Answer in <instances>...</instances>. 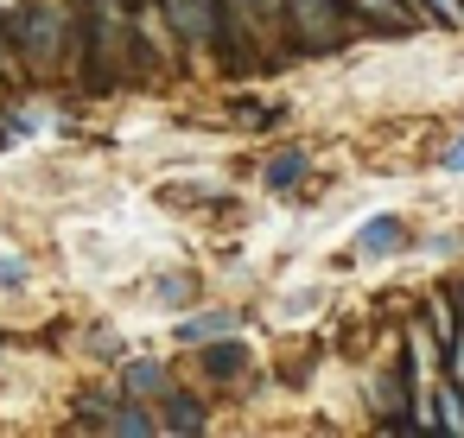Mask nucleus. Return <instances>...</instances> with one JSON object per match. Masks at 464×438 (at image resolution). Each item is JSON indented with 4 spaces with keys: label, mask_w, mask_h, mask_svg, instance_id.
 Listing matches in <instances>:
<instances>
[{
    "label": "nucleus",
    "mask_w": 464,
    "mask_h": 438,
    "mask_svg": "<svg viewBox=\"0 0 464 438\" xmlns=\"http://www.w3.org/2000/svg\"><path fill=\"white\" fill-rule=\"evenodd\" d=\"M350 33H356L350 0H286V39L299 58H331L350 45Z\"/></svg>",
    "instance_id": "nucleus-1"
},
{
    "label": "nucleus",
    "mask_w": 464,
    "mask_h": 438,
    "mask_svg": "<svg viewBox=\"0 0 464 438\" xmlns=\"http://www.w3.org/2000/svg\"><path fill=\"white\" fill-rule=\"evenodd\" d=\"M166 387H172V368L153 362V356H140V362L121 368V394H128V400H160Z\"/></svg>",
    "instance_id": "nucleus-10"
},
{
    "label": "nucleus",
    "mask_w": 464,
    "mask_h": 438,
    "mask_svg": "<svg viewBox=\"0 0 464 438\" xmlns=\"http://www.w3.org/2000/svg\"><path fill=\"white\" fill-rule=\"evenodd\" d=\"M426 400H432V419H439V432H458V438H464V387H458V381H439Z\"/></svg>",
    "instance_id": "nucleus-13"
},
{
    "label": "nucleus",
    "mask_w": 464,
    "mask_h": 438,
    "mask_svg": "<svg viewBox=\"0 0 464 438\" xmlns=\"http://www.w3.org/2000/svg\"><path fill=\"white\" fill-rule=\"evenodd\" d=\"M7 39L20 45L26 64H58L64 58V7L58 0H33V7H20L7 20Z\"/></svg>",
    "instance_id": "nucleus-3"
},
{
    "label": "nucleus",
    "mask_w": 464,
    "mask_h": 438,
    "mask_svg": "<svg viewBox=\"0 0 464 438\" xmlns=\"http://www.w3.org/2000/svg\"><path fill=\"white\" fill-rule=\"evenodd\" d=\"M236 324H242L236 311H204V318H185L179 337H185V343H210V337H236Z\"/></svg>",
    "instance_id": "nucleus-14"
},
{
    "label": "nucleus",
    "mask_w": 464,
    "mask_h": 438,
    "mask_svg": "<svg viewBox=\"0 0 464 438\" xmlns=\"http://www.w3.org/2000/svg\"><path fill=\"white\" fill-rule=\"evenodd\" d=\"M229 14L261 39V33H286V0H229Z\"/></svg>",
    "instance_id": "nucleus-11"
},
{
    "label": "nucleus",
    "mask_w": 464,
    "mask_h": 438,
    "mask_svg": "<svg viewBox=\"0 0 464 438\" xmlns=\"http://www.w3.org/2000/svg\"><path fill=\"white\" fill-rule=\"evenodd\" d=\"M242 368H248V349H242V343H217V349H204V375H210V381H236Z\"/></svg>",
    "instance_id": "nucleus-15"
},
{
    "label": "nucleus",
    "mask_w": 464,
    "mask_h": 438,
    "mask_svg": "<svg viewBox=\"0 0 464 438\" xmlns=\"http://www.w3.org/2000/svg\"><path fill=\"white\" fill-rule=\"evenodd\" d=\"M439 368H445V381H458V387H464V324L445 337V362H439Z\"/></svg>",
    "instance_id": "nucleus-18"
},
{
    "label": "nucleus",
    "mask_w": 464,
    "mask_h": 438,
    "mask_svg": "<svg viewBox=\"0 0 464 438\" xmlns=\"http://www.w3.org/2000/svg\"><path fill=\"white\" fill-rule=\"evenodd\" d=\"M439 166H445V172H464V134H458V140L439 153Z\"/></svg>",
    "instance_id": "nucleus-19"
},
{
    "label": "nucleus",
    "mask_w": 464,
    "mask_h": 438,
    "mask_svg": "<svg viewBox=\"0 0 464 438\" xmlns=\"http://www.w3.org/2000/svg\"><path fill=\"white\" fill-rule=\"evenodd\" d=\"M356 248H362V254H394V248H401V223H394V216L369 223V229L356 235Z\"/></svg>",
    "instance_id": "nucleus-16"
},
{
    "label": "nucleus",
    "mask_w": 464,
    "mask_h": 438,
    "mask_svg": "<svg viewBox=\"0 0 464 438\" xmlns=\"http://www.w3.org/2000/svg\"><path fill=\"white\" fill-rule=\"evenodd\" d=\"M458 305H464V286H458Z\"/></svg>",
    "instance_id": "nucleus-20"
},
{
    "label": "nucleus",
    "mask_w": 464,
    "mask_h": 438,
    "mask_svg": "<svg viewBox=\"0 0 464 438\" xmlns=\"http://www.w3.org/2000/svg\"><path fill=\"white\" fill-rule=\"evenodd\" d=\"M350 14L369 20L375 33H394V39L420 26V7H413V0H350Z\"/></svg>",
    "instance_id": "nucleus-7"
},
{
    "label": "nucleus",
    "mask_w": 464,
    "mask_h": 438,
    "mask_svg": "<svg viewBox=\"0 0 464 438\" xmlns=\"http://www.w3.org/2000/svg\"><path fill=\"white\" fill-rule=\"evenodd\" d=\"M128 58H140V45H134V14L121 7V0H90V77H96V90L121 83Z\"/></svg>",
    "instance_id": "nucleus-2"
},
{
    "label": "nucleus",
    "mask_w": 464,
    "mask_h": 438,
    "mask_svg": "<svg viewBox=\"0 0 464 438\" xmlns=\"http://www.w3.org/2000/svg\"><path fill=\"white\" fill-rule=\"evenodd\" d=\"M420 7V20H432V26H451V33H464V0H413Z\"/></svg>",
    "instance_id": "nucleus-17"
},
{
    "label": "nucleus",
    "mask_w": 464,
    "mask_h": 438,
    "mask_svg": "<svg viewBox=\"0 0 464 438\" xmlns=\"http://www.w3.org/2000/svg\"><path fill=\"white\" fill-rule=\"evenodd\" d=\"M407 387H413V375H407L401 362H394V368H382V375L369 381V406H375V425H382V419H401V413H413Z\"/></svg>",
    "instance_id": "nucleus-6"
},
{
    "label": "nucleus",
    "mask_w": 464,
    "mask_h": 438,
    "mask_svg": "<svg viewBox=\"0 0 464 438\" xmlns=\"http://www.w3.org/2000/svg\"><path fill=\"white\" fill-rule=\"evenodd\" d=\"M305 172H312V159H305L299 147H280L261 178H267V191H293V185H305Z\"/></svg>",
    "instance_id": "nucleus-12"
},
{
    "label": "nucleus",
    "mask_w": 464,
    "mask_h": 438,
    "mask_svg": "<svg viewBox=\"0 0 464 438\" xmlns=\"http://www.w3.org/2000/svg\"><path fill=\"white\" fill-rule=\"evenodd\" d=\"M439 362H445V343H439V337H426V324H420V318H407V362H401V368L413 375V387H426V375H432Z\"/></svg>",
    "instance_id": "nucleus-8"
},
{
    "label": "nucleus",
    "mask_w": 464,
    "mask_h": 438,
    "mask_svg": "<svg viewBox=\"0 0 464 438\" xmlns=\"http://www.w3.org/2000/svg\"><path fill=\"white\" fill-rule=\"evenodd\" d=\"M77 425H83V432H115V438H153V432H160V419H153L140 400H83Z\"/></svg>",
    "instance_id": "nucleus-4"
},
{
    "label": "nucleus",
    "mask_w": 464,
    "mask_h": 438,
    "mask_svg": "<svg viewBox=\"0 0 464 438\" xmlns=\"http://www.w3.org/2000/svg\"><path fill=\"white\" fill-rule=\"evenodd\" d=\"M172 33L185 45H217V26H223V0H172L166 7Z\"/></svg>",
    "instance_id": "nucleus-5"
},
{
    "label": "nucleus",
    "mask_w": 464,
    "mask_h": 438,
    "mask_svg": "<svg viewBox=\"0 0 464 438\" xmlns=\"http://www.w3.org/2000/svg\"><path fill=\"white\" fill-rule=\"evenodd\" d=\"M153 419H160V432H179V438H191V432H204V425H210V419H204V400L172 394V387L160 394V413H153Z\"/></svg>",
    "instance_id": "nucleus-9"
}]
</instances>
